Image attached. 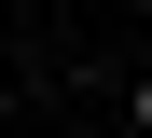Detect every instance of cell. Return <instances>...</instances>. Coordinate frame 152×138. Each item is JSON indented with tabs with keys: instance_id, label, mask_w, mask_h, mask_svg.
I'll return each mask as SVG.
<instances>
[{
	"instance_id": "1",
	"label": "cell",
	"mask_w": 152,
	"mask_h": 138,
	"mask_svg": "<svg viewBox=\"0 0 152 138\" xmlns=\"http://www.w3.org/2000/svg\"><path fill=\"white\" fill-rule=\"evenodd\" d=\"M138 138H152V83H138Z\"/></svg>"
}]
</instances>
